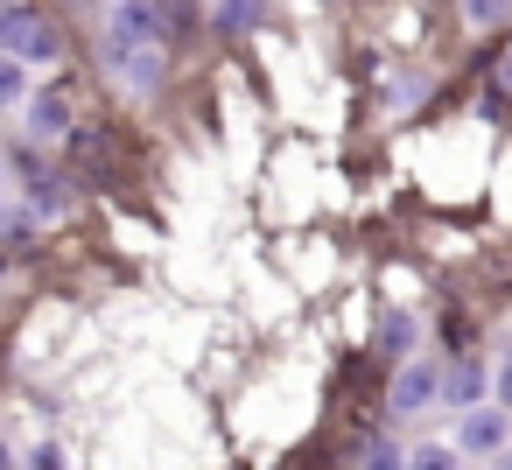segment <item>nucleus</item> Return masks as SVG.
<instances>
[{
	"label": "nucleus",
	"mask_w": 512,
	"mask_h": 470,
	"mask_svg": "<svg viewBox=\"0 0 512 470\" xmlns=\"http://www.w3.org/2000/svg\"><path fill=\"white\" fill-rule=\"evenodd\" d=\"M0 50L22 57V64H57V57H64V36H57V22H50L43 8L8 0V8H0Z\"/></svg>",
	"instance_id": "obj_1"
},
{
	"label": "nucleus",
	"mask_w": 512,
	"mask_h": 470,
	"mask_svg": "<svg viewBox=\"0 0 512 470\" xmlns=\"http://www.w3.org/2000/svg\"><path fill=\"white\" fill-rule=\"evenodd\" d=\"M99 57H106V71H113V85H120V92H134V99L162 92V71H169L162 36H155V43H99Z\"/></svg>",
	"instance_id": "obj_2"
},
{
	"label": "nucleus",
	"mask_w": 512,
	"mask_h": 470,
	"mask_svg": "<svg viewBox=\"0 0 512 470\" xmlns=\"http://www.w3.org/2000/svg\"><path fill=\"white\" fill-rule=\"evenodd\" d=\"M435 400H442V365L435 358H414V365L393 372V393H386L393 414H428Z\"/></svg>",
	"instance_id": "obj_3"
},
{
	"label": "nucleus",
	"mask_w": 512,
	"mask_h": 470,
	"mask_svg": "<svg viewBox=\"0 0 512 470\" xmlns=\"http://www.w3.org/2000/svg\"><path fill=\"white\" fill-rule=\"evenodd\" d=\"M505 442H512V407H463V428H456L463 456H498Z\"/></svg>",
	"instance_id": "obj_4"
},
{
	"label": "nucleus",
	"mask_w": 512,
	"mask_h": 470,
	"mask_svg": "<svg viewBox=\"0 0 512 470\" xmlns=\"http://www.w3.org/2000/svg\"><path fill=\"white\" fill-rule=\"evenodd\" d=\"M15 113H22V134L43 141V148H57V141L71 134V99H64V92H29Z\"/></svg>",
	"instance_id": "obj_5"
},
{
	"label": "nucleus",
	"mask_w": 512,
	"mask_h": 470,
	"mask_svg": "<svg viewBox=\"0 0 512 470\" xmlns=\"http://www.w3.org/2000/svg\"><path fill=\"white\" fill-rule=\"evenodd\" d=\"M155 36H162L155 0H113V15H106V36H99V43H155Z\"/></svg>",
	"instance_id": "obj_6"
},
{
	"label": "nucleus",
	"mask_w": 512,
	"mask_h": 470,
	"mask_svg": "<svg viewBox=\"0 0 512 470\" xmlns=\"http://www.w3.org/2000/svg\"><path fill=\"white\" fill-rule=\"evenodd\" d=\"M477 393H484V365H477V358H456V365L442 372V400H456V407H477Z\"/></svg>",
	"instance_id": "obj_7"
},
{
	"label": "nucleus",
	"mask_w": 512,
	"mask_h": 470,
	"mask_svg": "<svg viewBox=\"0 0 512 470\" xmlns=\"http://www.w3.org/2000/svg\"><path fill=\"white\" fill-rule=\"evenodd\" d=\"M260 15H267V0H218L211 29L218 36H246V29H260Z\"/></svg>",
	"instance_id": "obj_8"
},
{
	"label": "nucleus",
	"mask_w": 512,
	"mask_h": 470,
	"mask_svg": "<svg viewBox=\"0 0 512 470\" xmlns=\"http://www.w3.org/2000/svg\"><path fill=\"white\" fill-rule=\"evenodd\" d=\"M29 92H36V85H29V64L0 50V113H15V106H22Z\"/></svg>",
	"instance_id": "obj_9"
},
{
	"label": "nucleus",
	"mask_w": 512,
	"mask_h": 470,
	"mask_svg": "<svg viewBox=\"0 0 512 470\" xmlns=\"http://www.w3.org/2000/svg\"><path fill=\"white\" fill-rule=\"evenodd\" d=\"M379 344H386V351H393V358H407V351H414V344H421V323H414V316H407V309H393V316H386V323H379Z\"/></svg>",
	"instance_id": "obj_10"
},
{
	"label": "nucleus",
	"mask_w": 512,
	"mask_h": 470,
	"mask_svg": "<svg viewBox=\"0 0 512 470\" xmlns=\"http://www.w3.org/2000/svg\"><path fill=\"white\" fill-rule=\"evenodd\" d=\"M407 470H463V449H456V442H421V449L407 456Z\"/></svg>",
	"instance_id": "obj_11"
},
{
	"label": "nucleus",
	"mask_w": 512,
	"mask_h": 470,
	"mask_svg": "<svg viewBox=\"0 0 512 470\" xmlns=\"http://www.w3.org/2000/svg\"><path fill=\"white\" fill-rule=\"evenodd\" d=\"M512 15V0H463V22L470 29H491V22H505Z\"/></svg>",
	"instance_id": "obj_12"
},
{
	"label": "nucleus",
	"mask_w": 512,
	"mask_h": 470,
	"mask_svg": "<svg viewBox=\"0 0 512 470\" xmlns=\"http://www.w3.org/2000/svg\"><path fill=\"white\" fill-rule=\"evenodd\" d=\"M365 470H407V449H393V442H372V449H365Z\"/></svg>",
	"instance_id": "obj_13"
},
{
	"label": "nucleus",
	"mask_w": 512,
	"mask_h": 470,
	"mask_svg": "<svg viewBox=\"0 0 512 470\" xmlns=\"http://www.w3.org/2000/svg\"><path fill=\"white\" fill-rule=\"evenodd\" d=\"M22 470H64V449H57V442H36V449L22 456Z\"/></svg>",
	"instance_id": "obj_14"
},
{
	"label": "nucleus",
	"mask_w": 512,
	"mask_h": 470,
	"mask_svg": "<svg viewBox=\"0 0 512 470\" xmlns=\"http://www.w3.org/2000/svg\"><path fill=\"white\" fill-rule=\"evenodd\" d=\"M498 407H512V358L498 365Z\"/></svg>",
	"instance_id": "obj_15"
},
{
	"label": "nucleus",
	"mask_w": 512,
	"mask_h": 470,
	"mask_svg": "<svg viewBox=\"0 0 512 470\" xmlns=\"http://www.w3.org/2000/svg\"><path fill=\"white\" fill-rule=\"evenodd\" d=\"M498 85H505V92H512V50H505V57H498Z\"/></svg>",
	"instance_id": "obj_16"
},
{
	"label": "nucleus",
	"mask_w": 512,
	"mask_h": 470,
	"mask_svg": "<svg viewBox=\"0 0 512 470\" xmlns=\"http://www.w3.org/2000/svg\"><path fill=\"white\" fill-rule=\"evenodd\" d=\"M0 470H22V456H15L8 442H0Z\"/></svg>",
	"instance_id": "obj_17"
},
{
	"label": "nucleus",
	"mask_w": 512,
	"mask_h": 470,
	"mask_svg": "<svg viewBox=\"0 0 512 470\" xmlns=\"http://www.w3.org/2000/svg\"><path fill=\"white\" fill-rule=\"evenodd\" d=\"M491 470H512V442H505V449H498V463H491Z\"/></svg>",
	"instance_id": "obj_18"
},
{
	"label": "nucleus",
	"mask_w": 512,
	"mask_h": 470,
	"mask_svg": "<svg viewBox=\"0 0 512 470\" xmlns=\"http://www.w3.org/2000/svg\"><path fill=\"white\" fill-rule=\"evenodd\" d=\"M0 225H8V197H0Z\"/></svg>",
	"instance_id": "obj_19"
},
{
	"label": "nucleus",
	"mask_w": 512,
	"mask_h": 470,
	"mask_svg": "<svg viewBox=\"0 0 512 470\" xmlns=\"http://www.w3.org/2000/svg\"><path fill=\"white\" fill-rule=\"evenodd\" d=\"M0 197H8V169H0Z\"/></svg>",
	"instance_id": "obj_20"
}]
</instances>
